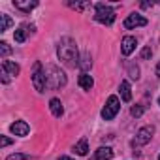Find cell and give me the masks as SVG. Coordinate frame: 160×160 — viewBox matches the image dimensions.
Instances as JSON below:
<instances>
[{"mask_svg":"<svg viewBox=\"0 0 160 160\" xmlns=\"http://www.w3.org/2000/svg\"><path fill=\"white\" fill-rule=\"evenodd\" d=\"M57 55H58V60L70 68H75L79 64V53H77V45L72 38L64 36L60 38L58 42V47H57Z\"/></svg>","mask_w":160,"mask_h":160,"instance_id":"cell-1","label":"cell"},{"mask_svg":"<svg viewBox=\"0 0 160 160\" xmlns=\"http://www.w3.org/2000/svg\"><path fill=\"white\" fill-rule=\"evenodd\" d=\"M45 77H47V87H51V89H60V87L66 85V75L57 66H47L45 68Z\"/></svg>","mask_w":160,"mask_h":160,"instance_id":"cell-2","label":"cell"},{"mask_svg":"<svg viewBox=\"0 0 160 160\" xmlns=\"http://www.w3.org/2000/svg\"><path fill=\"white\" fill-rule=\"evenodd\" d=\"M32 85L38 92H43L47 87V77H45V70H43L42 62H34V66H32Z\"/></svg>","mask_w":160,"mask_h":160,"instance_id":"cell-3","label":"cell"},{"mask_svg":"<svg viewBox=\"0 0 160 160\" xmlns=\"http://www.w3.org/2000/svg\"><path fill=\"white\" fill-rule=\"evenodd\" d=\"M94 19L98 23H102V25H111L115 21V12L109 6H106V4H96V15H94Z\"/></svg>","mask_w":160,"mask_h":160,"instance_id":"cell-4","label":"cell"},{"mask_svg":"<svg viewBox=\"0 0 160 160\" xmlns=\"http://www.w3.org/2000/svg\"><path fill=\"white\" fill-rule=\"evenodd\" d=\"M119 109H121L119 98H117V96H109L108 102H106V106H104V109H102V119H104V121L115 119V115L119 113Z\"/></svg>","mask_w":160,"mask_h":160,"instance_id":"cell-5","label":"cell"},{"mask_svg":"<svg viewBox=\"0 0 160 160\" xmlns=\"http://www.w3.org/2000/svg\"><path fill=\"white\" fill-rule=\"evenodd\" d=\"M152 136H154V126H152V124H147V126H143V128L138 130V134H136V141H138L139 145H145V143L151 141Z\"/></svg>","mask_w":160,"mask_h":160,"instance_id":"cell-6","label":"cell"},{"mask_svg":"<svg viewBox=\"0 0 160 160\" xmlns=\"http://www.w3.org/2000/svg\"><path fill=\"white\" fill-rule=\"evenodd\" d=\"M147 25V19L141 15V13H130L126 19H124V28H136V27H145Z\"/></svg>","mask_w":160,"mask_h":160,"instance_id":"cell-7","label":"cell"},{"mask_svg":"<svg viewBox=\"0 0 160 160\" xmlns=\"http://www.w3.org/2000/svg\"><path fill=\"white\" fill-rule=\"evenodd\" d=\"M136 45H138V40H136L134 36H124L122 42H121V51H122V55H124V57L132 55V53L136 51Z\"/></svg>","mask_w":160,"mask_h":160,"instance_id":"cell-8","label":"cell"},{"mask_svg":"<svg viewBox=\"0 0 160 160\" xmlns=\"http://www.w3.org/2000/svg\"><path fill=\"white\" fill-rule=\"evenodd\" d=\"M10 130H12V134H15V136H19V138H25V136L28 134L30 126H28L25 121H15V122L10 126Z\"/></svg>","mask_w":160,"mask_h":160,"instance_id":"cell-9","label":"cell"},{"mask_svg":"<svg viewBox=\"0 0 160 160\" xmlns=\"http://www.w3.org/2000/svg\"><path fill=\"white\" fill-rule=\"evenodd\" d=\"M13 6H15L17 10L28 13V12H32V10L38 6V0H13Z\"/></svg>","mask_w":160,"mask_h":160,"instance_id":"cell-10","label":"cell"},{"mask_svg":"<svg viewBox=\"0 0 160 160\" xmlns=\"http://www.w3.org/2000/svg\"><path fill=\"white\" fill-rule=\"evenodd\" d=\"M28 32H34V25H25V27H19V28L15 30V34H13L15 42H17V43H23V42L27 40V34H28Z\"/></svg>","mask_w":160,"mask_h":160,"instance_id":"cell-11","label":"cell"},{"mask_svg":"<svg viewBox=\"0 0 160 160\" xmlns=\"http://www.w3.org/2000/svg\"><path fill=\"white\" fill-rule=\"evenodd\" d=\"M2 70L8 73V75H19V72H21V66L17 64V62H13V60H2Z\"/></svg>","mask_w":160,"mask_h":160,"instance_id":"cell-12","label":"cell"},{"mask_svg":"<svg viewBox=\"0 0 160 160\" xmlns=\"http://www.w3.org/2000/svg\"><path fill=\"white\" fill-rule=\"evenodd\" d=\"M77 83H79V87H81L83 91H91L94 87V79L89 73H81V75H79V79H77Z\"/></svg>","mask_w":160,"mask_h":160,"instance_id":"cell-13","label":"cell"},{"mask_svg":"<svg viewBox=\"0 0 160 160\" xmlns=\"http://www.w3.org/2000/svg\"><path fill=\"white\" fill-rule=\"evenodd\" d=\"M49 109H51V113H53L55 117H62V113H64L62 102H60L58 98H51V100H49Z\"/></svg>","mask_w":160,"mask_h":160,"instance_id":"cell-14","label":"cell"},{"mask_svg":"<svg viewBox=\"0 0 160 160\" xmlns=\"http://www.w3.org/2000/svg\"><path fill=\"white\" fill-rule=\"evenodd\" d=\"M113 158V149L111 147H100L94 154V160H111Z\"/></svg>","mask_w":160,"mask_h":160,"instance_id":"cell-15","label":"cell"},{"mask_svg":"<svg viewBox=\"0 0 160 160\" xmlns=\"http://www.w3.org/2000/svg\"><path fill=\"white\" fill-rule=\"evenodd\" d=\"M73 151H75V154H79V156H85V154L89 152V141H87V138H81V139H79V141L75 143Z\"/></svg>","mask_w":160,"mask_h":160,"instance_id":"cell-16","label":"cell"},{"mask_svg":"<svg viewBox=\"0 0 160 160\" xmlns=\"http://www.w3.org/2000/svg\"><path fill=\"white\" fill-rule=\"evenodd\" d=\"M119 91H121V98H122L124 102H130V100H132V89H130V83H128V81H121Z\"/></svg>","mask_w":160,"mask_h":160,"instance_id":"cell-17","label":"cell"},{"mask_svg":"<svg viewBox=\"0 0 160 160\" xmlns=\"http://www.w3.org/2000/svg\"><path fill=\"white\" fill-rule=\"evenodd\" d=\"M12 25H13V21L8 13H0V32H6Z\"/></svg>","mask_w":160,"mask_h":160,"instance_id":"cell-18","label":"cell"},{"mask_svg":"<svg viewBox=\"0 0 160 160\" xmlns=\"http://www.w3.org/2000/svg\"><path fill=\"white\" fill-rule=\"evenodd\" d=\"M79 66H81L83 68V73H87V70L92 66V58H91V55H83V58H81V62H79Z\"/></svg>","mask_w":160,"mask_h":160,"instance_id":"cell-19","label":"cell"},{"mask_svg":"<svg viewBox=\"0 0 160 160\" xmlns=\"http://www.w3.org/2000/svg\"><path fill=\"white\" fill-rule=\"evenodd\" d=\"M128 75L132 79H139V68L136 64H128Z\"/></svg>","mask_w":160,"mask_h":160,"instance_id":"cell-20","label":"cell"},{"mask_svg":"<svg viewBox=\"0 0 160 160\" xmlns=\"http://www.w3.org/2000/svg\"><path fill=\"white\" fill-rule=\"evenodd\" d=\"M68 6L73 8V10H77V12H83L89 4H87V2H68Z\"/></svg>","mask_w":160,"mask_h":160,"instance_id":"cell-21","label":"cell"},{"mask_svg":"<svg viewBox=\"0 0 160 160\" xmlns=\"http://www.w3.org/2000/svg\"><path fill=\"white\" fill-rule=\"evenodd\" d=\"M0 53H2V57H8L12 53V47L8 45V42H0Z\"/></svg>","mask_w":160,"mask_h":160,"instance_id":"cell-22","label":"cell"},{"mask_svg":"<svg viewBox=\"0 0 160 160\" xmlns=\"http://www.w3.org/2000/svg\"><path fill=\"white\" fill-rule=\"evenodd\" d=\"M130 113H132V117H141L143 115V108L141 106H132Z\"/></svg>","mask_w":160,"mask_h":160,"instance_id":"cell-23","label":"cell"},{"mask_svg":"<svg viewBox=\"0 0 160 160\" xmlns=\"http://www.w3.org/2000/svg\"><path fill=\"white\" fill-rule=\"evenodd\" d=\"M28 154H23V152H15V154H10L6 160H27Z\"/></svg>","mask_w":160,"mask_h":160,"instance_id":"cell-24","label":"cell"},{"mask_svg":"<svg viewBox=\"0 0 160 160\" xmlns=\"http://www.w3.org/2000/svg\"><path fill=\"white\" fill-rule=\"evenodd\" d=\"M151 55H152V51H151V47H143V49H141V58H143V60H147V58H151Z\"/></svg>","mask_w":160,"mask_h":160,"instance_id":"cell-25","label":"cell"},{"mask_svg":"<svg viewBox=\"0 0 160 160\" xmlns=\"http://www.w3.org/2000/svg\"><path fill=\"white\" fill-rule=\"evenodd\" d=\"M12 143V139L10 138H6V136H2V139H0V145H2V147H8Z\"/></svg>","mask_w":160,"mask_h":160,"instance_id":"cell-26","label":"cell"},{"mask_svg":"<svg viewBox=\"0 0 160 160\" xmlns=\"http://www.w3.org/2000/svg\"><path fill=\"white\" fill-rule=\"evenodd\" d=\"M141 6H143V8H152V2H143Z\"/></svg>","mask_w":160,"mask_h":160,"instance_id":"cell-27","label":"cell"},{"mask_svg":"<svg viewBox=\"0 0 160 160\" xmlns=\"http://www.w3.org/2000/svg\"><path fill=\"white\" fill-rule=\"evenodd\" d=\"M156 75H158V77H160V62H158V64H156Z\"/></svg>","mask_w":160,"mask_h":160,"instance_id":"cell-28","label":"cell"},{"mask_svg":"<svg viewBox=\"0 0 160 160\" xmlns=\"http://www.w3.org/2000/svg\"><path fill=\"white\" fill-rule=\"evenodd\" d=\"M58 160H73V158H70V156H60Z\"/></svg>","mask_w":160,"mask_h":160,"instance_id":"cell-29","label":"cell"},{"mask_svg":"<svg viewBox=\"0 0 160 160\" xmlns=\"http://www.w3.org/2000/svg\"><path fill=\"white\" fill-rule=\"evenodd\" d=\"M158 106H160V98H158Z\"/></svg>","mask_w":160,"mask_h":160,"instance_id":"cell-30","label":"cell"},{"mask_svg":"<svg viewBox=\"0 0 160 160\" xmlns=\"http://www.w3.org/2000/svg\"><path fill=\"white\" fill-rule=\"evenodd\" d=\"M158 160H160V154H158Z\"/></svg>","mask_w":160,"mask_h":160,"instance_id":"cell-31","label":"cell"}]
</instances>
